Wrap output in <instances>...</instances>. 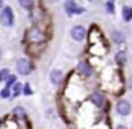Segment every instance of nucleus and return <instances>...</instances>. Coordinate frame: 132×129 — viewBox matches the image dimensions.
I'll return each mask as SVG.
<instances>
[{"label":"nucleus","mask_w":132,"mask_h":129,"mask_svg":"<svg viewBox=\"0 0 132 129\" xmlns=\"http://www.w3.org/2000/svg\"><path fill=\"white\" fill-rule=\"evenodd\" d=\"M0 23L7 27L13 24V12L10 7H4L2 10V13H0Z\"/></svg>","instance_id":"nucleus-1"},{"label":"nucleus","mask_w":132,"mask_h":129,"mask_svg":"<svg viewBox=\"0 0 132 129\" xmlns=\"http://www.w3.org/2000/svg\"><path fill=\"white\" fill-rule=\"evenodd\" d=\"M17 72L21 75H27L31 72V64L27 58H20L17 61Z\"/></svg>","instance_id":"nucleus-2"},{"label":"nucleus","mask_w":132,"mask_h":129,"mask_svg":"<svg viewBox=\"0 0 132 129\" xmlns=\"http://www.w3.org/2000/svg\"><path fill=\"white\" fill-rule=\"evenodd\" d=\"M65 12H67V14L68 16H71V14H80V13H82L84 12V9L82 7H78L77 4H75V2L74 0H67L65 2Z\"/></svg>","instance_id":"nucleus-3"},{"label":"nucleus","mask_w":132,"mask_h":129,"mask_svg":"<svg viewBox=\"0 0 132 129\" xmlns=\"http://www.w3.org/2000/svg\"><path fill=\"white\" fill-rule=\"evenodd\" d=\"M117 112L122 116H126V115L131 114V104L128 101H119L117 104Z\"/></svg>","instance_id":"nucleus-4"},{"label":"nucleus","mask_w":132,"mask_h":129,"mask_svg":"<svg viewBox=\"0 0 132 129\" xmlns=\"http://www.w3.org/2000/svg\"><path fill=\"white\" fill-rule=\"evenodd\" d=\"M71 36L75 41H82L85 38V29L82 26H75L71 30Z\"/></svg>","instance_id":"nucleus-5"},{"label":"nucleus","mask_w":132,"mask_h":129,"mask_svg":"<svg viewBox=\"0 0 132 129\" xmlns=\"http://www.w3.org/2000/svg\"><path fill=\"white\" fill-rule=\"evenodd\" d=\"M89 98H91L92 104H95L98 108H101V106L104 105V97H102V94H100V92H92Z\"/></svg>","instance_id":"nucleus-6"},{"label":"nucleus","mask_w":132,"mask_h":129,"mask_svg":"<svg viewBox=\"0 0 132 129\" xmlns=\"http://www.w3.org/2000/svg\"><path fill=\"white\" fill-rule=\"evenodd\" d=\"M78 70H80V72H81V74L87 75V77L92 74L91 67H89V65H88V63H85V61H81V63L78 64Z\"/></svg>","instance_id":"nucleus-7"},{"label":"nucleus","mask_w":132,"mask_h":129,"mask_svg":"<svg viewBox=\"0 0 132 129\" xmlns=\"http://www.w3.org/2000/svg\"><path fill=\"white\" fill-rule=\"evenodd\" d=\"M50 78H51V82L53 84H60L61 80H63V72L60 71V70H54V71H51V74H50Z\"/></svg>","instance_id":"nucleus-8"},{"label":"nucleus","mask_w":132,"mask_h":129,"mask_svg":"<svg viewBox=\"0 0 132 129\" xmlns=\"http://www.w3.org/2000/svg\"><path fill=\"white\" fill-rule=\"evenodd\" d=\"M112 40L115 41V43H122V41H125V37H123V34L121 31H117V30H114L112 31Z\"/></svg>","instance_id":"nucleus-9"},{"label":"nucleus","mask_w":132,"mask_h":129,"mask_svg":"<svg viewBox=\"0 0 132 129\" xmlns=\"http://www.w3.org/2000/svg\"><path fill=\"white\" fill-rule=\"evenodd\" d=\"M122 17L125 21L132 20V7H123L122 9Z\"/></svg>","instance_id":"nucleus-10"},{"label":"nucleus","mask_w":132,"mask_h":129,"mask_svg":"<svg viewBox=\"0 0 132 129\" xmlns=\"http://www.w3.org/2000/svg\"><path fill=\"white\" fill-rule=\"evenodd\" d=\"M19 3H20L21 7L24 9H31L34 6V0H19Z\"/></svg>","instance_id":"nucleus-11"},{"label":"nucleus","mask_w":132,"mask_h":129,"mask_svg":"<svg viewBox=\"0 0 132 129\" xmlns=\"http://www.w3.org/2000/svg\"><path fill=\"white\" fill-rule=\"evenodd\" d=\"M115 60H117V63H118V64H123V63L126 61V55H125V53H122V51L117 53V55H115Z\"/></svg>","instance_id":"nucleus-12"},{"label":"nucleus","mask_w":132,"mask_h":129,"mask_svg":"<svg viewBox=\"0 0 132 129\" xmlns=\"http://www.w3.org/2000/svg\"><path fill=\"white\" fill-rule=\"evenodd\" d=\"M13 112H14V115H17L19 118H24V116H26V111H24L21 106H16V108L13 109Z\"/></svg>","instance_id":"nucleus-13"},{"label":"nucleus","mask_w":132,"mask_h":129,"mask_svg":"<svg viewBox=\"0 0 132 129\" xmlns=\"http://www.w3.org/2000/svg\"><path fill=\"white\" fill-rule=\"evenodd\" d=\"M7 75H9V70H7V68H3L2 71H0V82H2L3 80H6Z\"/></svg>","instance_id":"nucleus-14"},{"label":"nucleus","mask_w":132,"mask_h":129,"mask_svg":"<svg viewBox=\"0 0 132 129\" xmlns=\"http://www.w3.org/2000/svg\"><path fill=\"white\" fill-rule=\"evenodd\" d=\"M0 97H2V98H9L10 97L9 88H3V89H2V91H0Z\"/></svg>","instance_id":"nucleus-15"},{"label":"nucleus","mask_w":132,"mask_h":129,"mask_svg":"<svg viewBox=\"0 0 132 129\" xmlns=\"http://www.w3.org/2000/svg\"><path fill=\"white\" fill-rule=\"evenodd\" d=\"M21 92V85L19 82H16V85H14V88H13V94L16 95V97H17L19 94H20Z\"/></svg>","instance_id":"nucleus-16"},{"label":"nucleus","mask_w":132,"mask_h":129,"mask_svg":"<svg viewBox=\"0 0 132 129\" xmlns=\"http://www.w3.org/2000/svg\"><path fill=\"white\" fill-rule=\"evenodd\" d=\"M16 81H17V80H16V77H14V75H10V77L7 78V88H9L10 85H13V84H14Z\"/></svg>","instance_id":"nucleus-17"},{"label":"nucleus","mask_w":132,"mask_h":129,"mask_svg":"<svg viewBox=\"0 0 132 129\" xmlns=\"http://www.w3.org/2000/svg\"><path fill=\"white\" fill-rule=\"evenodd\" d=\"M106 10H108V13H114V10H115V7H114V3H112V2H108V3H106Z\"/></svg>","instance_id":"nucleus-18"},{"label":"nucleus","mask_w":132,"mask_h":129,"mask_svg":"<svg viewBox=\"0 0 132 129\" xmlns=\"http://www.w3.org/2000/svg\"><path fill=\"white\" fill-rule=\"evenodd\" d=\"M24 94H26V95H31V94H33L31 89H30V85H29V84H26V87H24Z\"/></svg>","instance_id":"nucleus-19"},{"label":"nucleus","mask_w":132,"mask_h":129,"mask_svg":"<svg viewBox=\"0 0 132 129\" xmlns=\"http://www.w3.org/2000/svg\"><path fill=\"white\" fill-rule=\"evenodd\" d=\"M128 85H129V89L132 91V77L129 78V81H128Z\"/></svg>","instance_id":"nucleus-20"},{"label":"nucleus","mask_w":132,"mask_h":129,"mask_svg":"<svg viewBox=\"0 0 132 129\" xmlns=\"http://www.w3.org/2000/svg\"><path fill=\"white\" fill-rule=\"evenodd\" d=\"M117 129H126V126H123V125H119V126H117Z\"/></svg>","instance_id":"nucleus-21"},{"label":"nucleus","mask_w":132,"mask_h":129,"mask_svg":"<svg viewBox=\"0 0 132 129\" xmlns=\"http://www.w3.org/2000/svg\"><path fill=\"white\" fill-rule=\"evenodd\" d=\"M2 54H3V53H2V48H0V60H2Z\"/></svg>","instance_id":"nucleus-22"},{"label":"nucleus","mask_w":132,"mask_h":129,"mask_svg":"<svg viewBox=\"0 0 132 129\" xmlns=\"http://www.w3.org/2000/svg\"><path fill=\"white\" fill-rule=\"evenodd\" d=\"M109 2H112V0H109Z\"/></svg>","instance_id":"nucleus-23"}]
</instances>
